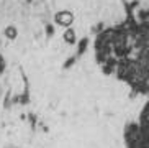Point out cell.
<instances>
[{
	"label": "cell",
	"instance_id": "cell-1",
	"mask_svg": "<svg viewBox=\"0 0 149 148\" xmlns=\"http://www.w3.org/2000/svg\"><path fill=\"white\" fill-rule=\"evenodd\" d=\"M56 22L59 23V25H62V26L70 25V23H72V13H69V12H59L56 15Z\"/></svg>",
	"mask_w": 149,
	"mask_h": 148
},
{
	"label": "cell",
	"instance_id": "cell-2",
	"mask_svg": "<svg viewBox=\"0 0 149 148\" xmlns=\"http://www.w3.org/2000/svg\"><path fill=\"white\" fill-rule=\"evenodd\" d=\"M64 39H66V41H69V43H72V41L75 39L74 31H72V30H67L66 33H64Z\"/></svg>",
	"mask_w": 149,
	"mask_h": 148
}]
</instances>
